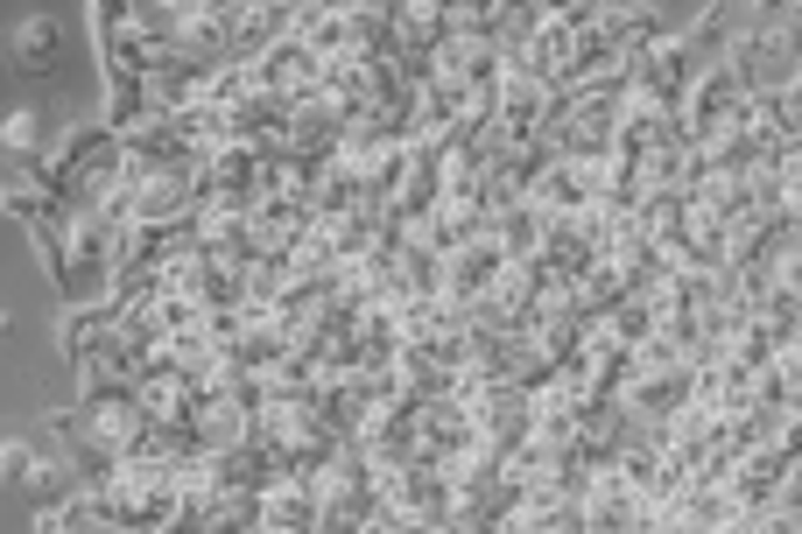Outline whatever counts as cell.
I'll list each match as a JSON object with an SVG mask.
<instances>
[{"label":"cell","instance_id":"cell-1","mask_svg":"<svg viewBox=\"0 0 802 534\" xmlns=\"http://www.w3.org/2000/svg\"><path fill=\"white\" fill-rule=\"evenodd\" d=\"M8 57H14V71H29V78H50L57 63H63V29L50 14H29V21H14V42H8Z\"/></svg>","mask_w":802,"mask_h":534},{"label":"cell","instance_id":"cell-2","mask_svg":"<svg viewBox=\"0 0 802 534\" xmlns=\"http://www.w3.org/2000/svg\"><path fill=\"white\" fill-rule=\"evenodd\" d=\"M0 472H8V485H14V478H36V464H29L21 443H8V451H0Z\"/></svg>","mask_w":802,"mask_h":534},{"label":"cell","instance_id":"cell-3","mask_svg":"<svg viewBox=\"0 0 802 534\" xmlns=\"http://www.w3.org/2000/svg\"><path fill=\"white\" fill-rule=\"evenodd\" d=\"M36 141V113H8V148H29Z\"/></svg>","mask_w":802,"mask_h":534}]
</instances>
